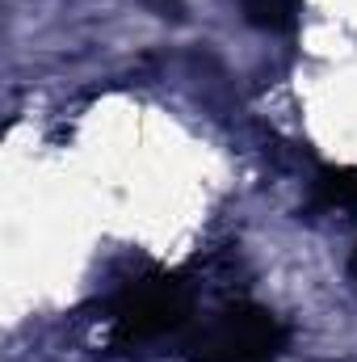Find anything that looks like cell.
<instances>
[{
  "label": "cell",
  "mask_w": 357,
  "mask_h": 362,
  "mask_svg": "<svg viewBox=\"0 0 357 362\" xmlns=\"http://www.w3.org/2000/svg\"><path fill=\"white\" fill-rule=\"evenodd\" d=\"M282 350H286L282 320L257 303L219 308L185 341L189 362H273Z\"/></svg>",
  "instance_id": "obj_1"
},
{
  "label": "cell",
  "mask_w": 357,
  "mask_h": 362,
  "mask_svg": "<svg viewBox=\"0 0 357 362\" xmlns=\"http://www.w3.org/2000/svg\"><path fill=\"white\" fill-rule=\"evenodd\" d=\"M185 320H189L185 282L177 274L156 270L118 291L114 312H109V333H114V346H147V341L177 333Z\"/></svg>",
  "instance_id": "obj_2"
},
{
  "label": "cell",
  "mask_w": 357,
  "mask_h": 362,
  "mask_svg": "<svg viewBox=\"0 0 357 362\" xmlns=\"http://www.w3.org/2000/svg\"><path fill=\"white\" fill-rule=\"evenodd\" d=\"M244 4V17L257 25V30H269V34H282L294 25L298 17V4L303 0H240Z\"/></svg>",
  "instance_id": "obj_3"
},
{
  "label": "cell",
  "mask_w": 357,
  "mask_h": 362,
  "mask_svg": "<svg viewBox=\"0 0 357 362\" xmlns=\"http://www.w3.org/2000/svg\"><path fill=\"white\" fill-rule=\"evenodd\" d=\"M315 194L324 206H345V211H357V169L345 165V169H324L320 181H315Z\"/></svg>",
  "instance_id": "obj_4"
}]
</instances>
